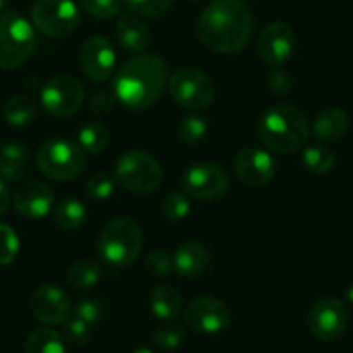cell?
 <instances>
[{
    "label": "cell",
    "mask_w": 353,
    "mask_h": 353,
    "mask_svg": "<svg viewBox=\"0 0 353 353\" xmlns=\"http://www.w3.org/2000/svg\"><path fill=\"white\" fill-rule=\"evenodd\" d=\"M54 192L47 184L32 181L23 184L14 194V208L30 220H40L52 210Z\"/></svg>",
    "instance_id": "18"
},
{
    "label": "cell",
    "mask_w": 353,
    "mask_h": 353,
    "mask_svg": "<svg viewBox=\"0 0 353 353\" xmlns=\"http://www.w3.org/2000/svg\"><path fill=\"white\" fill-rule=\"evenodd\" d=\"M234 170L241 181L250 185L269 184L276 175V161L260 148L241 149L234 159Z\"/></svg>",
    "instance_id": "16"
},
{
    "label": "cell",
    "mask_w": 353,
    "mask_h": 353,
    "mask_svg": "<svg viewBox=\"0 0 353 353\" xmlns=\"http://www.w3.org/2000/svg\"><path fill=\"white\" fill-rule=\"evenodd\" d=\"M163 170L151 154L144 151H128L114 166V181L128 192L148 194L161 184Z\"/></svg>",
    "instance_id": "7"
},
{
    "label": "cell",
    "mask_w": 353,
    "mask_h": 353,
    "mask_svg": "<svg viewBox=\"0 0 353 353\" xmlns=\"http://www.w3.org/2000/svg\"><path fill=\"white\" fill-rule=\"evenodd\" d=\"M6 2H8V0H0V11L6 8Z\"/></svg>",
    "instance_id": "45"
},
{
    "label": "cell",
    "mask_w": 353,
    "mask_h": 353,
    "mask_svg": "<svg viewBox=\"0 0 353 353\" xmlns=\"http://www.w3.org/2000/svg\"><path fill=\"white\" fill-rule=\"evenodd\" d=\"M85 219H87V210H85L83 203L78 199H63L54 208V222L64 230L78 229L80 225H83Z\"/></svg>",
    "instance_id": "26"
},
{
    "label": "cell",
    "mask_w": 353,
    "mask_h": 353,
    "mask_svg": "<svg viewBox=\"0 0 353 353\" xmlns=\"http://www.w3.org/2000/svg\"><path fill=\"white\" fill-rule=\"evenodd\" d=\"M4 117L12 127H26L35 120L37 103L25 94L11 97L4 106Z\"/></svg>",
    "instance_id": "25"
},
{
    "label": "cell",
    "mask_w": 353,
    "mask_h": 353,
    "mask_svg": "<svg viewBox=\"0 0 353 353\" xmlns=\"http://www.w3.org/2000/svg\"><path fill=\"white\" fill-rule=\"evenodd\" d=\"M170 94L185 110H206L213 103L215 88L208 74L196 68H182L170 78Z\"/></svg>",
    "instance_id": "8"
},
{
    "label": "cell",
    "mask_w": 353,
    "mask_h": 353,
    "mask_svg": "<svg viewBox=\"0 0 353 353\" xmlns=\"http://www.w3.org/2000/svg\"><path fill=\"white\" fill-rule=\"evenodd\" d=\"M151 310L161 321H173L182 312V296L175 288L168 284L156 286L151 293Z\"/></svg>",
    "instance_id": "23"
},
{
    "label": "cell",
    "mask_w": 353,
    "mask_h": 353,
    "mask_svg": "<svg viewBox=\"0 0 353 353\" xmlns=\"http://www.w3.org/2000/svg\"><path fill=\"white\" fill-rule=\"evenodd\" d=\"M185 339V329L179 324L159 325L152 334V341L163 350H175Z\"/></svg>",
    "instance_id": "32"
},
{
    "label": "cell",
    "mask_w": 353,
    "mask_h": 353,
    "mask_svg": "<svg viewBox=\"0 0 353 353\" xmlns=\"http://www.w3.org/2000/svg\"><path fill=\"white\" fill-rule=\"evenodd\" d=\"M348 322V312L343 301L336 298L319 300L308 314V325L312 334L321 341H332L343 334Z\"/></svg>",
    "instance_id": "13"
},
{
    "label": "cell",
    "mask_w": 353,
    "mask_h": 353,
    "mask_svg": "<svg viewBox=\"0 0 353 353\" xmlns=\"http://www.w3.org/2000/svg\"><path fill=\"white\" fill-rule=\"evenodd\" d=\"M63 339L73 346L87 345L90 339V325L78 317H70L63 322Z\"/></svg>",
    "instance_id": "34"
},
{
    "label": "cell",
    "mask_w": 353,
    "mask_h": 353,
    "mask_svg": "<svg viewBox=\"0 0 353 353\" xmlns=\"http://www.w3.org/2000/svg\"><path fill=\"white\" fill-rule=\"evenodd\" d=\"M166 85V66L161 57L139 54L121 66L113 83L118 103L130 111L151 108L163 94Z\"/></svg>",
    "instance_id": "2"
},
{
    "label": "cell",
    "mask_w": 353,
    "mask_h": 353,
    "mask_svg": "<svg viewBox=\"0 0 353 353\" xmlns=\"http://www.w3.org/2000/svg\"><path fill=\"white\" fill-rule=\"evenodd\" d=\"M33 25L47 37H66L80 25V11L73 0H39L32 11Z\"/></svg>",
    "instance_id": "9"
},
{
    "label": "cell",
    "mask_w": 353,
    "mask_h": 353,
    "mask_svg": "<svg viewBox=\"0 0 353 353\" xmlns=\"http://www.w3.org/2000/svg\"><path fill=\"white\" fill-rule=\"evenodd\" d=\"M104 315V305L96 298H85L80 303L74 307V317L83 321L85 324L94 325L103 319Z\"/></svg>",
    "instance_id": "37"
},
{
    "label": "cell",
    "mask_w": 353,
    "mask_h": 353,
    "mask_svg": "<svg viewBox=\"0 0 353 353\" xmlns=\"http://www.w3.org/2000/svg\"><path fill=\"white\" fill-rule=\"evenodd\" d=\"M35 30L18 12L0 16V68L16 70L30 59L35 50Z\"/></svg>",
    "instance_id": "5"
},
{
    "label": "cell",
    "mask_w": 353,
    "mask_h": 353,
    "mask_svg": "<svg viewBox=\"0 0 353 353\" xmlns=\"http://www.w3.org/2000/svg\"><path fill=\"white\" fill-rule=\"evenodd\" d=\"M114 103H117L114 94L106 92V90H99V92H96L92 97H90V101H88V108H90V111H94V113L104 114L108 113V111L113 110Z\"/></svg>",
    "instance_id": "41"
},
{
    "label": "cell",
    "mask_w": 353,
    "mask_h": 353,
    "mask_svg": "<svg viewBox=\"0 0 353 353\" xmlns=\"http://www.w3.org/2000/svg\"><path fill=\"white\" fill-rule=\"evenodd\" d=\"M179 137H181L182 142L185 144H198L199 141H203L208 132V123L203 117H198V114H191V117H185L184 120L179 123Z\"/></svg>",
    "instance_id": "30"
},
{
    "label": "cell",
    "mask_w": 353,
    "mask_h": 353,
    "mask_svg": "<svg viewBox=\"0 0 353 353\" xmlns=\"http://www.w3.org/2000/svg\"><path fill=\"white\" fill-rule=\"evenodd\" d=\"M125 2L132 12H135L137 16H144V18L163 16L173 4V0H125Z\"/></svg>",
    "instance_id": "33"
},
{
    "label": "cell",
    "mask_w": 353,
    "mask_h": 353,
    "mask_svg": "<svg viewBox=\"0 0 353 353\" xmlns=\"http://www.w3.org/2000/svg\"><path fill=\"white\" fill-rule=\"evenodd\" d=\"M134 353H152V352L149 348H145V346H141V348L134 350Z\"/></svg>",
    "instance_id": "44"
},
{
    "label": "cell",
    "mask_w": 353,
    "mask_h": 353,
    "mask_svg": "<svg viewBox=\"0 0 353 353\" xmlns=\"http://www.w3.org/2000/svg\"><path fill=\"white\" fill-rule=\"evenodd\" d=\"M25 353H66V341L54 329H37L26 339Z\"/></svg>",
    "instance_id": "24"
},
{
    "label": "cell",
    "mask_w": 353,
    "mask_h": 353,
    "mask_svg": "<svg viewBox=\"0 0 353 353\" xmlns=\"http://www.w3.org/2000/svg\"><path fill=\"white\" fill-rule=\"evenodd\" d=\"M303 163L312 173L324 175L334 165V154L324 145H310L303 151Z\"/></svg>",
    "instance_id": "29"
},
{
    "label": "cell",
    "mask_w": 353,
    "mask_h": 353,
    "mask_svg": "<svg viewBox=\"0 0 353 353\" xmlns=\"http://www.w3.org/2000/svg\"><path fill=\"white\" fill-rule=\"evenodd\" d=\"M145 267L152 276H170L173 272V258L166 251L154 250L145 258Z\"/></svg>",
    "instance_id": "39"
},
{
    "label": "cell",
    "mask_w": 353,
    "mask_h": 353,
    "mask_svg": "<svg viewBox=\"0 0 353 353\" xmlns=\"http://www.w3.org/2000/svg\"><path fill=\"white\" fill-rule=\"evenodd\" d=\"M85 11L97 19H110L120 14L123 0H80Z\"/></svg>",
    "instance_id": "35"
},
{
    "label": "cell",
    "mask_w": 353,
    "mask_h": 353,
    "mask_svg": "<svg viewBox=\"0 0 353 353\" xmlns=\"http://www.w3.org/2000/svg\"><path fill=\"white\" fill-rule=\"evenodd\" d=\"M185 324L199 334H216L229 327L230 310L219 298H196L185 310Z\"/></svg>",
    "instance_id": "12"
},
{
    "label": "cell",
    "mask_w": 353,
    "mask_h": 353,
    "mask_svg": "<svg viewBox=\"0 0 353 353\" xmlns=\"http://www.w3.org/2000/svg\"><path fill=\"white\" fill-rule=\"evenodd\" d=\"M117 39L125 50L141 54L148 49L151 33L141 19L132 14H125L117 23Z\"/></svg>",
    "instance_id": "20"
},
{
    "label": "cell",
    "mask_w": 353,
    "mask_h": 353,
    "mask_svg": "<svg viewBox=\"0 0 353 353\" xmlns=\"http://www.w3.org/2000/svg\"><path fill=\"white\" fill-rule=\"evenodd\" d=\"M101 277V265L92 258H81L71 265L68 279L70 284L77 290H88L97 284Z\"/></svg>",
    "instance_id": "27"
},
{
    "label": "cell",
    "mask_w": 353,
    "mask_h": 353,
    "mask_svg": "<svg viewBox=\"0 0 353 353\" xmlns=\"http://www.w3.org/2000/svg\"><path fill=\"white\" fill-rule=\"evenodd\" d=\"M253 33L251 12L241 0H213L198 21V37L213 52L236 54Z\"/></svg>",
    "instance_id": "1"
},
{
    "label": "cell",
    "mask_w": 353,
    "mask_h": 353,
    "mask_svg": "<svg viewBox=\"0 0 353 353\" xmlns=\"http://www.w3.org/2000/svg\"><path fill=\"white\" fill-rule=\"evenodd\" d=\"M208 250L201 243L189 241L179 246L173 254V269L181 277H198L208 267Z\"/></svg>",
    "instance_id": "19"
},
{
    "label": "cell",
    "mask_w": 353,
    "mask_h": 353,
    "mask_svg": "<svg viewBox=\"0 0 353 353\" xmlns=\"http://www.w3.org/2000/svg\"><path fill=\"white\" fill-rule=\"evenodd\" d=\"M33 315L47 325L63 324L70 319L71 301L70 296L56 284H46L39 288L32 298Z\"/></svg>",
    "instance_id": "17"
},
{
    "label": "cell",
    "mask_w": 353,
    "mask_h": 353,
    "mask_svg": "<svg viewBox=\"0 0 353 353\" xmlns=\"http://www.w3.org/2000/svg\"><path fill=\"white\" fill-rule=\"evenodd\" d=\"M9 199H11V196H9L8 185H6V182L0 179V215L8 210Z\"/></svg>",
    "instance_id": "42"
},
{
    "label": "cell",
    "mask_w": 353,
    "mask_h": 353,
    "mask_svg": "<svg viewBox=\"0 0 353 353\" xmlns=\"http://www.w3.org/2000/svg\"><path fill=\"white\" fill-rule=\"evenodd\" d=\"M80 66L87 78L92 81H104L117 68V52L113 43L104 37H90L81 46Z\"/></svg>",
    "instance_id": "14"
},
{
    "label": "cell",
    "mask_w": 353,
    "mask_h": 353,
    "mask_svg": "<svg viewBox=\"0 0 353 353\" xmlns=\"http://www.w3.org/2000/svg\"><path fill=\"white\" fill-rule=\"evenodd\" d=\"M184 191L189 196L203 201H215L229 191V176L213 163H198L185 172Z\"/></svg>",
    "instance_id": "11"
},
{
    "label": "cell",
    "mask_w": 353,
    "mask_h": 353,
    "mask_svg": "<svg viewBox=\"0 0 353 353\" xmlns=\"http://www.w3.org/2000/svg\"><path fill=\"white\" fill-rule=\"evenodd\" d=\"M346 300H348V301H350V303H352V305H353V286H352V288H350V290H348V291H346Z\"/></svg>",
    "instance_id": "43"
},
{
    "label": "cell",
    "mask_w": 353,
    "mask_h": 353,
    "mask_svg": "<svg viewBox=\"0 0 353 353\" xmlns=\"http://www.w3.org/2000/svg\"><path fill=\"white\" fill-rule=\"evenodd\" d=\"M269 88L276 96H286L291 90V77L281 68H274L269 77Z\"/></svg>",
    "instance_id": "40"
},
{
    "label": "cell",
    "mask_w": 353,
    "mask_h": 353,
    "mask_svg": "<svg viewBox=\"0 0 353 353\" xmlns=\"http://www.w3.org/2000/svg\"><path fill=\"white\" fill-rule=\"evenodd\" d=\"M161 212L172 222L184 220L191 213V203L184 192H170L161 203Z\"/></svg>",
    "instance_id": "31"
},
{
    "label": "cell",
    "mask_w": 353,
    "mask_h": 353,
    "mask_svg": "<svg viewBox=\"0 0 353 353\" xmlns=\"http://www.w3.org/2000/svg\"><path fill=\"white\" fill-rule=\"evenodd\" d=\"M294 32L286 23H270L265 26L258 39V54L272 68H279L286 63L294 50Z\"/></svg>",
    "instance_id": "15"
},
{
    "label": "cell",
    "mask_w": 353,
    "mask_h": 353,
    "mask_svg": "<svg viewBox=\"0 0 353 353\" xmlns=\"http://www.w3.org/2000/svg\"><path fill=\"white\" fill-rule=\"evenodd\" d=\"M110 144V132L101 123L90 121L78 132V145L88 154H99Z\"/></svg>",
    "instance_id": "28"
},
{
    "label": "cell",
    "mask_w": 353,
    "mask_h": 353,
    "mask_svg": "<svg viewBox=\"0 0 353 353\" xmlns=\"http://www.w3.org/2000/svg\"><path fill=\"white\" fill-rule=\"evenodd\" d=\"M42 106L56 118H66L78 113L85 101V88L74 77H56L42 88Z\"/></svg>",
    "instance_id": "10"
},
{
    "label": "cell",
    "mask_w": 353,
    "mask_h": 353,
    "mask_svg": "<svg viewBox=\"0 0 353 353\" xmlns=\"http://www.w3.org/2000/svg\"><path fill=\"white\" fill-rule=\"evenodd\" d=\"M19 251V239L14 229L6 223H0V265H9L14 261Z\"/></svg>",
    "instance_id": "36"
},
{
    "label": "cell",
    "mask_w": 353,
    "mask_h": 353,
    "mask_svg": "<svg viewBox=\"0 0 353 353\" xmlns=\"http://www.w3.org/2000/svg\"><path fill=\"white\" fill-rule=\"evenodd\" d=\"M144 246V234L130 216L111 220L97 239L99 254L111 265L127 267L134 263Z\"/></svg>",
    "instance_id": "4"
},
{
    "label": "cell",
    "mask_w": 353,
    "mask_h": 353,
    "mask_svg": "<svg viewBox=\"0 0 353 353\" xmlns=\"http://www.w3.org/2000/svg\"><path fill=\"white\" fill-rule=\"evenodd\" d=\"M26 173V149L18 142H8L0 148V179L19 182Z\"/></svg>",
    "instance_id": "22"
},
{
    "label": "cell",
    "mask_w": 353,
    "mask_h": 353,
    "mask_svg": "<svg viewBox=\"0 0 353 353\" xmlns=\"http://www.w3.org/2000/svg\"><path fill=\"white\" fill-rule=\"evenodd\" d=\"M114 185H117V181L113 176L108 175V173H96L88 179L87 191L92 198L106 199L114 192Z\"/></svg>",
    "instance_id": "38"
},
{
    "label": "cell",
    "mask_w": 353,
    "mask_h": 353,
    "mask_svg": "<svg viewBox=\"0 0 353 353\" xmlns=\"http://www.w3.org/2000/svg\"><path fill=\"white\" fill-rule=\"evenodd\" d=\"M261 142L274 152L290 154L305 145L308 139L307 117L298 108L277 104L265 111L258 123Z\"/></svg>",
    "instance_id": "3"
},
{
    "label": "cell",
    "mask_w": 353,
    "mask_h": 353,
    "mask_svg": "<svg viewBox=\"0 0 353 353\" xmlns=\"http://www.w3.org/2000/svg\"><path fill=\"white\" fill-rule=\"evenodd\" d=\"M85 152L78 144L64 139H52L40 145L37 165L52 181H73L85 168Z\"/></svg>",
    "instance_id": "6"
},
{
    "label": "cell",
    "mask_w": 353,
    "mask_h": 353,
    "mask_svg": "<svg viewBox=\"0 0 353 353\" xmlns=\"http://www.w3.org/2000/svg\"><path fill=\"white\" fill-rule=\"evenodd\" d=\"M348 117L339 108H327L315 117L312 130L322 142H334L341 139L348 130Z\"/></svg>",
    "instance_id": "21"
}]
</instances>
